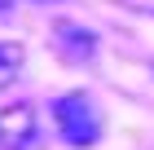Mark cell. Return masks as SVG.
<instances>
[{
  "instance_id": "obj_2",
  "label": "cell",
  "mask_w": 154,
  "mask_h": 150,
  "mask_svg": "<svg viewBox=\"0 0 154 150\" xmlns=\"http://www.w3.org/2000/svg\"><path fill=\"white\" fill-rule=\"evenodd\" d=\"M35 106L13 102L0 110V146L5 150H35Z\"/></svg>"
},
{
  "instance_id": "obj_4",
  "label": "cell",
  "mask_w": 154,
  "mask_h": 150,
  "mask_svg": "<svg viewBox=\"0 0 154 150\" xmlns=\"http://www.w3.org/2000/svg\"><path fill=\"white\" fill-rule=\"evenodd\" d=\"M22 58H26V53H22V44H18V40H0V88L18 80Z\"/></svg>"
},
{
  "instance_id": "obj_5",
  "label": "cell",
  "mask_w": 154,
  "mask_h": 150,
  "mask_svg": "<svg viewBox=\"0 0 154 150\" xmlns=\"http://www.w3.org/2000/svg\"><path fill=\"white\" fill-rule=\"evenodd\" d=\"M9 5H18V0H0V9H9Z\"/></svg>"
},
{
  "instance_id": "obj_3",
  "label": "cell",
  "mask_w": 154,
  "mask_h": 150,
  "mask_svg": "<svg viewBox=\"0 0 154 150\" xmlns=\"http://www.w3.org/2000/svg\"><path fill=\"white\" fill-rule=\"evenodd\" d=\"M53 49L66 62H93L97 49H101V40H97V31H88L79 22H57L53 27Z\"/></svg>"
},
{
  "instance_id": "obj_1",
  "label": "cell",
  "mask_w": 154,
  "mask_h": 150,
  "mask_svg": "<svg viewBox=\"0 0 154 150\" xmlns=\"http://www.w3.org/2000/svg\"><path fill=\"white\" fill-rule=\"evenodd\" d=\"M53 128H57V137L75 150H88L101 141V110L88 93H62L53 97Z\"/></svg>"
}]
</instances>
